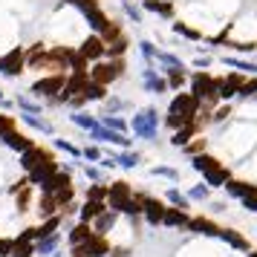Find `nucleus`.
<instances>
[{"mask_svg":"<svg viewBox=\"0 0 257 257\" xmlns=\"http://www.w3.org/2000/svg\"><path fill=\"white\" fill-rule=\"evenodd\" d=\"M191 87H194V98L197 101H208V104H214L220 95H217V78H211L208 72H199V75H194V81H191Z\"/></svg>","mask_w":257,"mask_h":257,"instance_id":"obj_1","label":"nucleus"},{"mask_svg":"<svg viewBox=\"0 0 257 257\" xmlns=\"http://www.w3.org/2000/svg\"><path fill=\"white\" fill-rule=\"evenodd\" d=\"M199 113V101L194 98V95H188V93H179L174 98V104H171V116H179L182 121H194Z\"/></svg>","mask_w":257,"mask_h":257,"instance_id":"obj_2","label":"nucleus"},{"mask_svg":"<svg viewBox=\"0 0 257 257\" xmlns=\"http://www.w3.org/2000/svg\"><path fill=\"white\" fill-rule=\"evenodd\" d=\"M24 64H26V52L21 47H15L0 58V72L3 75H21L24 72Z\"/></svg>","mask_w":257,"mask_h":257,"instance_id":"obj_3","label":"nucleus"},{"mask_svg":"<svg viewBox=\"0 0 257 257\" xmlns=\"http://www.w3.org/2000/svg\"><path fill=\"white\" fill-rule=\"evenodd\" d=\"M124 72V61H110V64H98L93 70V81L95 84H110V81H116L118 75Z\"/></svg>","mask_w":257,"mask_h":257,"instance_id":"obj_4","label":"nucleus"},{"mask_svg":"<svg viewBox=\"0 0 257 257\" xmlns=\"http://www.w3.org/2000/svg\"><path fill=\"white\" fill-rule=\"evenodd\" d=\"M64 72H52V75H47V78H38L35 84H32V93L35 95H55L61 93V87H64Z\"/></svg>","mask_w":257,"mask_h":257,"instance_id":"obj_5","label":"nucleus"},{"mask_svg":"<svg viewBox=\"0 0 257 257\" xmlns=\"http://www.w3.org/2000/svg\"><path fill=\"white\" fill-rule=\"evenodd\" d=\"M130 197H133V188H130L124 179H118V182H113V185H107V199H110V208L113 211H118Z\"/></svg>","mask_w":257,"mask_h":257,"instance_id":"obj_6","label":"nucleus"},{"mask_svg":"<svg viewBox=\"0 0 257 257\" xmlns=\"http://www.w3.org/2000/svg\"><path fill=\"white\" fill-rule=\"evenodd\" d=\"M47 159H52V153H49L47 148H38V145H32V148H26V151L21 153V168H24V171H32L35 165L47 162Z\"/></svg>","mask_w":257,"mask_h":257,"instance_id":"obj_7","label":"nucleus"},{"mask_svg":"<svg viewBox=\"0 0 257 257\" xmlns=\"http://www.w3.org/2000/svg\"><path fill=\"white\" fill-rule=\"evenodd\" d=\"M58 171V165H55V159H47V162L35 165L32 171H26V179H29V185H44L49 176Z\"/></svg>","mask_w":257,"mask_h":257,"instance_id":"obj_8","label":"nucleus"},{"mask_svg":"<svg viewBox=\"0 0 257 257\" xmlns=\"http://www.w3.org/2000/svg\"><path fill=\"white\" fill-rule=\"evenodd\" d=\"M0 142H3V145H6V148H12V151H18V153H24L26 148H32V145H35V142L29 139V136H26V133H21V130H6V133H3V136H0Z\"/></svg>","mask_w":257,"mask_h":257,"instance_id":"obj_9","label":"nucleus"},{"mask_svg":"<svg viewBox=\"0 0 257 257\" xmlns=\"http://www.w3.org/2000/svg\"><path fill=\"white\" fill-rule=\"evenodd\" d=\"M142 214H145V220L151 222V225H159L162 214H165V205L153 197H142Z\"/></svg>","mask_w":257,"mask_h":257,"instance_id":"obj_10","label":"nucleus"},{"mask_svg":"<svg viewBox=\"0 0 257 257\" xmlns=\"http://www.w3.org/2000/svg\"><path fill=\"white\" fill-rule=\"evenodd\" d=\"M188 228L194 234H205V237H217V231H220V225L211 222L208 217H194V220H188Z\"/></svg>","mask_w":257,"mask_h":257,"instance_id":"obj_11","label":"nucleus"},{"mask_svg":"<svg viewBox=\"0 0 257 257\" xmlns=\"http://www.w3.org/2000/svg\"><path fill=\"white\" fill-rule=\"evenodd\" d=\"M84 245H87V257H107L110 254V243L104 240V234H93Z\"/></svg>","mask_w":257,"mask_h":257,"instance_id":"obj_12","label":"nucleus"},{"mask_svg":"<svg viewBox=\"0 0 257 257\" xmlns=\"http://www.w3.org/2000/svg\"><path fill=\"white\" fill-rule=\"evenodd\" d=\"M188 217L185 214V208H165V214H162V222L165 225H171V228H182V225H188Z\"/></svg>","mask_w":257,"mask_h":257,"instance_id":"obj_13","label":"nucleus"},{"mask_svg":"<svg viewBox=\"0 0 257 257\" xmlns=\"http://www.w3.org/2000/svg\"><path fill=\"white\" fill-rule=\"evenodd\" d=\"M70 182H72V179H70V171H64V174H61V171H55V174H52V176L47 179V182L41 185V191H44V194H55L58 188L70 185Z\"/></svg>","mask_w":257,"mask_h":257,"instance_id":"obj_14","label":"nucleus"},{"mask_svg":"<svg viewBox=\"0 0 257 257\" xmlns=\"http://www.w3.org/2000/svg\"><path fill=\"white\" fill-rule=\"evenodd\" d=\"M133 130L142 133V136H151L153 130H156V116H153V110H145V113L133 121Z\"/></svg>","mask_w":257,"mask_h":257,"instance_id":"obj_15","label":"nucleus"},{"mask_svg":"<svg viewBox=\"0 0 257 257\" xmlns=\"http://www.w3.org/2000/svg\"><path fill=\"white\" fill-rule=\"evenodd\" d=\"M81 55H84V58H101V55H104V41H101V38H95V35H90L81 44Z\"/></svg>","mask_w":257,"mask_h":257,"instance_id":"obj_16","label":"nucleus"},{"mask_svg":"<svg viewBox=\"0 0 257 257\" xmlns=\"http://www.w3.org/2000/svg\"><path fill=\"white\" fill-rule=\"evenodd\" d=\"M217 237H220V240H225L228 245H234V248H240V251H248V240H245L243 234H237L234 228H220V231H217Z\"/></svg>","mask_w":257,"mask_h":257,"instance_id":"obj_17","label":"nucleus"},{"mask_svg":"<svg viewBox=\"0 0 257 257\" xmlns=\"http://www.w3.org/2000/svg\"><path fill=\"white\" fill-rule=\"evenodd\" d=\"M32 254H35V243L32 240H24V237H15L9 257H32Z\"/></svg>","mask_w":257,"mask_h":257,"instance_id":"obj_18","label":"nucleus"},{"mask_svg":"<svg viewBox=\"0 0 257 257\" xmlns=\"http://www.w3.org/2000/svg\"><path fill=\"white\" fill-rule=\"evenodd\" d=\"M101 211H107L104 199H87V202H84V208H81V220L90 222V220H95Z\"/></svg>","mask_w":257,"mask_h":257,"instance_id":"obj_19","label":"nucleus"},{"mask_svg":"<svg viewBox=\"0 0 257 257\" xmlns=\"http://www.w3.org/2000/svg\"><path fill=\"white\" fill-rule=\"evenodd\" d=\"M225 188L231 191L234 197H240V199L257 194V185H248V182H240V179H228V182H225Z\"/></svg>","mask_w":257,"mask_h":257,"instance_id":"obj_20","label":"nucleus"},{"mask_svg":"<svg viewBox=\"0 0 257 257\" xmlns=\"http://www.w3.org/2000/svg\"><path fill=\"white\" fill-rule=\"evenodd\" d=\"M194 168L202 171V174H208V171H214V168H220V159L211 156V153H197V156H194Z\"/></svg>","mask_w":257,"mask_h":257,"instance_id":"obj_21","label":"nucleus"},{"mask_svg":"<svg viewBox=\"0 0 257 257\" xmlns=\"http://www.w3.org/2000/svg\"><path fill=\"white\" fill-rule=\"evenodd\" d=\"M93 234H95V231L90 228V222H81V225H75V228L70 231V243H72V245H78V243H87V240H90Z\"/></svg>","mask_w":257,"mask_h":257,"instance_id":"obj_22","label":"nucleus"},{"mask_svg":"<svg viewBox=\"0 0 257 257\" xmlns=\"http://www.w3.org/2000/svg\"><path fill=\"white\" fill-rule=\"evenodd\" d=\"M84 15H87V24L95 26V29H104L110 21H107V15L98 9V6H90V9H84Z\"/></svg>","mask_w":257,"mask_h":257,"instance_id":"obj_23","label":"nucleus"},{"mask_svg":"<svg viewBox=\"0 0 257 257\" xmlns=\"http://www.w3.org/2000/svg\"><path fill=\"white\" fill-rule=\"evenodd\" d=\"M205 179H208V185L211 188H220V185H225V182H228V179H231V174H228V168H214V171H208V174H205Z\"/></svg>","mask_w":257,"mask_h":257,"instance_id":"obj_24","label":"nucleus"},{"mask_svg":"<svg viewBox=\"0 0 257 257\" xmlns=\"http://www.w3.org/2000/svg\"><path fill=\"white\" fill-rule=\"evenodd\" d=\"M38 211H41V217H55V211H58V202L52 194H44L41 202H38Z\"/></svg>","mask_w":257,"mask_h":257,"instance_id":"obj_25","label":"nucleus"},{"mask_svg":"<svg viewBox=\"0 0 257 257\" xmlns=\"http://www.w3.org/2000/svg\"><path fill=\"white\" fill-rule=\"evenodd\" d=\"M113 222H116V214H107V211H101V214L95 217V228H93V231L95 234H104V231H110V228H113Z\"/></svg>","mask_w":257,"mask_h":257,"instance_id":"obj_26","label":"nucleus"},{"mask_svg":"<svg viewBox=\"0 0 257 257\" xmlns=\"http://www.w3.org/2000/svg\"><path fill=\"white\" fill-rule=\"evenodd\" d=\"M52 197H55V202H58V208H64V205H70V202H72V197H75V191H72V182H70V185H64V188H58V191H55Z\"/></svg>","mask_w":257,"mask_h":257,"instance_id":"obj_27","label":"nucleus"},{"mask_svg":"<svg viewBox=\"0 0 257 257\" xmlns=\"http://www.w3.org/2000/svg\"><path fill=\"white\" fill-rule=\"evenodd\" d=\"M81 95H84V101H95V98H104V84H87L81 90Z\"/></svg>","mask_w":257,"mask_h":257,"instance_id":"obj_28","label":"nucleus"},{"mask_svg":"<svg viewBox=\"0 0 257 257\" xmlns=\"http://www.w3.org/2000/svg\"><path fill=\"white\" fill-rule=\"evenodd\" d=\"M55 245H58V234H49V237H44V240H38L35 254H49Z\"/></svg>","mask_w":257,"mask_h":257,"instance_id":"obj_29","label":"nucleus"},{"mask_svg":"<svg viewBox=\"0 0 257 257\" xmlns=\"http://www.w3.org/2000/svg\"><path fill=\"white\" fill-rule=\"evenodd\" d=\"M121 214H130V217H136V214H142V197H130L124 205H121Z\"/></svg>","mask_w":257,"mask_h":257,"instance_id":"obj_30","label":"nucleus"},{"mask_svg":"<svg viewBox=\"0 0 257 257\" xmlns=\"http://www.w3.org/2000/svg\"><path fill=\"white\" fill-rule=\"evenodd\" d=\"M116 38H121V26L110 21V24L104 26V38H101V41H116Z\"/></svg>","mask_w":257,"mask_h":257,"instance_id":"obj_31","label":"nucleus"},{"mask_svg":"<svg viewBox=\"0 0 257 257\" xmlns=\"http://www.w3.org/2000/svg\"><path fill=\"white\" fill-rule=\"evenodd\" d=\"M145 6H148V9H153V12H162V15L174 12V6H171V3H159V0H148Z\"/></svg>","mask_w":257,"mask_h":257,"instance_id":"obj_32","label":"nucleus"},{"mask_svg":"<svg viewBox=\"0 0 257 257\" xmlns=\"http://www.w3.org/2000/svg\"><path fill=\"white\" fill-rule=\"evenodd\" d=\"M124 49H127V38H116V41H110V55H124Z\"/></svg>","mask_w":257,"mask_h":257,"instance_id":"obj_33","label":"nucleus"},{"mask_svg":"<svg viewBox=\"0 0 257 257\" xmlns=\"http://www.w3.org/2000/svg\"><path fill=\"white\" fill-rule=\"evenodd\" d=\"M15 197H18V211H26V205H29V185H24Z\"/></svg>","mask_w":257,"mask_h":257,"instance_id":"obj_34","label":"nucleus"},{"mask_svg":"<svg viewBox=\"0 0 257 257\" xmlns=\"http://www.w3.org/2000/svg\"><path fill=\"white\" fill-rule=\"evenodd\" d=\"M168 199H171V202H174L176 208H188V199L182 197V194H179V191H168Z\"/></svg>","mask_w":257,"mask_h":257,"instance_id":"obj_35","label":"nucleus"},{"mask_svg":"<svg viewBox=\"0 0 257 257\" xmlns=\"http://www.w3.org/2000/svg\"><path fill=\"white\" fill-rule=\"evenodd\" d=\"M15 127V116H6V113H0V136L6 133V130Z\"/></svg>","mask_w":257,"mask_h":257,"instance_id":"obj_36","label":"nucleus"},{"mask_svg":"<svg viewBox=\"0 0 257 257\" xmlns=\"http://www.w3.org/2000/svg\"><path fill=\"white\" fill-rule=\"evenodd\" d=\"M237 93L245 95V98H248V95H254V93H257V78H254V81H243V87H240Z\"/></svg>","mask_w":257,"mask_h":257,"instance_id":"obj_37","label":"nucleus"},{"mask_svg":"<svg viewBox=\"0 0 257 257\" xmlns=\"http://www.w3.org/2000/svg\"><path fill=\"white\" fill-rule=\"evenodd\" d=\"M87 197H90V199H107V185H93Z\"/></svg>","mask_w":257,"mask_h":257,"instance_id":"obj_38","label":"nucleus"},{"mask_svg":"<svg viewBox=\"0 0 257 257\" xmlns=\"http://www.w3.org/2000/svg\"><path fill=\"white\" fill-rule=\"evenodd\" d=\"M185 148H188V153H194V156H197V153H202V151H205V139L191 142V145H185Z\"/></svg>","mask_w":257,"mask_h":257,"instance_id":"obj_39","label":"nucleus"},{"mask_svg":"<svg viewBox=\"0 0 257 257\" xmlns=\"http://www.w3.org/2000/svg\"><path fill=\"white\" fill-rule=\"evenodd\" d=\"M9 251H12V240L0 237V257H9Z\"/></svg>","mask_w":257,"mask_h":257,"instance_id":"obj_40","label":"nucleus"},{"mask_svg":"<svg viewBox=\"0 0 257 257\" xmlns=\"http://www.w3.org/2000/svg\"><path fill=\"white\" fill-rule=\"evenodd\" d=\"M136 162H139V156H136V153H124V156H121V165H124V168H133Z\"/></svg>","mask_w":257,"mask_h":257,"instance_id":"obj_41","label":"nucleus"},{"mask_svg":"<svg viewBox=\"0 0 257 257\" xmlns=\"http://www.w3.org/2000/svg\"><path fill=\"white\" fill-rule=\"evenodd\" d=\"M228 113H231V107H228V104H225V107H220V110H217V113L211 116V121H222V118L228 116Z\"/></svg>","mask_w":257,"mask_h":257,"instance_id":"obj_42","label":"nucleus"},{"mask_svg":"<svg viewBox=\"0 0 257 257\" xmlns=\"http://www.w3.org/2000/svg\"><path fill=\"white\" fill-rule=\"evenodd\" d=\"M104 124H107V127H113V130H124V121H121V118H110V116H107Z\"/></svg>","mask_w":257,"mask_h":257,"instance_id":"obj_43","label":"nucleus"},{"mask_svg":"<svg viewBox=\"0 0 257 257\" xmlns=\"http://www.w3.org/2000/svg\"><path fill=\"white\" fill-rule=\"evenodd\" d=\"M64 3H75V6H81V9H90V6L98 3V0H64Z\"/></svg>","mask_w":257,"mask_h":257,"instance_id":"obj_44","label":"nucleus"},{"mask_svg":"<svg viewBox=\"0 0 257 257\" xmlns=\"http://www.w3.org/2000/svg\"><path fill=\"white\" fill-rule=\"evenodd\" d=\"M243 202H245V208H248V211H254V214H257V194H251V197H245Z\"/></svg>","mask_w":257,"mask_h":257,"instance_id":"obj_45","label":"nucleus"},{"mask_svg":"<svg viewBox=\"0 0 257 257\" xmlns=\"http://www.w3.org/2000/svg\"><path fill=\"white\" fill-rule=\"evenodd\" d=\"M84 156H87V159H101V151H98V148H87Z\"/></svg>","mask_w":257,"mask_h":257,"instance_id":"obj_46","label":"nucleus"},{"mask_svg":"<svg viewBox=\"0 0 257 257\" xmlns=\"http://www.w3.org/2000/svg\"><path fill=\"white\" fill-rule=\"evenodd\" d=\"M24 185H29V179H18L15 185H9V194H18V191H21Z\"/></svg>","mask_w":257,"mask_h":257,"instance_id":"obj_47","label":"nucleus"},{"mask_svg":"<svg viewBox=\"0 0 257 257\" xmlns=\"http://www.w3.org/2000/svg\"><path fill=\"white\" fill-rule=\"evenodd\" d=\"M75 121H78V124H81V127H93V130H95V121H93V118H84V116H75Z\"/></svg>","mask_w":257,"mask_h":257,"instance_id":"obj_48","label":"nucleus"},{"mask_svg":"<svg viewBox=\"0 0 257 257\" xmlns=\"http://www.w3.org/2000/svg\"><path fill=\"white\" fill-rule=\"evenodd\" d=\"M55 145H58L61 151H67V153H78V151H75V148H72V145H70V142H64V139H58V142H55Z\"/></svg>","mask_w":257,"mask_h":257,"instance_id":"obj_49","label":"nucleus"},{"mask_svg":"<svg viewBox=\"0 0 257 257\" xmlns=\"http://www.w3.org/2000/svg\"><path fill=\"white\" fill-rule=\"evenodd\" d=\"M191 197H194V199H202V197H208V188H194V191H191Z\"/></svg>","mask_w":257,"mask_h":257,"instance_id":"obj_50","label":"nucleus"},{"mask_svg":"<svg viewBox=\"0 0 257 257\" xmlns=\"http://www.w3.org/2000/svg\"><path fill=\"white\" fill-rule=\"evenodd\" d=\"M171 84L179 87V84H182V72H171Z\"/></svg>","mask_w":257,"mask_h":257,"instance_id":"obj_51","label":"nucleus"},{"mask_svg":"<svg viewBox=\"0 0 257 257\" xmlns=\"http://www.w3.org/2000/svg\"><path fill=\"white\" fill-rule=\"evenodd\" d=\"M248 257H257V251H248Z\"/></svg>","mask_w":257,"mask_h":257,"instance_id":"obj_52","label":"nucleus"}]
</instances>
